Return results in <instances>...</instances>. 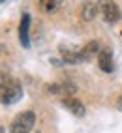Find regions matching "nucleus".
I'll return each mask as SVG.
<instances>
[{
	"mask_svg": "<svg viewBox=\"0 0 122 133\" xmlns=\"http://www.w3.org/2000/svg\"><path fill=\"white\" fill-rule=\"evenodd\" d=\"M23 97V88L15 79L2 75L0 77V101L4 105H11Z\"/></svg>",
	"mask_w": 122,
	"mask_h": 133,
	"instance_id": "obj_1",
	"label": "nucleus"
},
{
	"mask_svg": "<svg viewBox=\"0 0 122 133\" xmlns=\"http://www.w3.org/2000/svg\"><path fill=\"white\" fill-rule=\"evenodd\" d=\"M34 124H36V114L32 111H24V112H19L13 118L10 131L11 133H30Z\"/></svg>",
	"mask_w": 122,
	"mask_h": 133,
	"instance_id": "obj_2",
	"label": "nucleus"
},
{
	"mask_svg": "<svg viewBox=\"0 0 122 133\" xmlns=\"http://www.w3.org/2000/svg\"><path fill=\"white\" fill-rule=\"evenodd\" d=\"M101 13H103V19H105L107 23H117V21H120V17H122L120 8L115 2H105L101 6Z\"/></svg>",
	"mask_w": 122,
	"mask_h": 133,
	"instance_id": "obj_3",
	"label": "nucleus"
},
{
	"mask_svg": "<svg viewBox=\"0 0 122 133\" xmlns=\"http://www.w3.org/2000/svg\"><path fill=\"white\" fill-rule=\"evenodd\" d=\"M28 28H30V15L24 13L21 24H19V39L23 47H30V38H28Z\"/></svg>",
	"mask_w": 122,
	"mask_h": 133,
	"instance_id": "obj_4",
	"label": "nucleus"
},
{
	"mask_svg": "<svg viewBox=\"0 0 122 133\" xmlns=\"http://www.w3.org/2000/svg\"><path fill=\"white\" fill-rule=\"evenodd\" d=\"M98 64H100V69H103L105 73H111L113 71V56H111V51H107V49L100 51Z\"/></svg>",
	"mask_w": 122,
	"mask_h": 133,
	"instance_id": "obj_5",
	"label": "nucleus"
},
{
	"mask_svg": "<svg viewBox=\"0 0 122 133\" xmlns=\"http://www.w3.org/2000/svg\"><path fill=\"white\" fill-rule=\"evenodd\" d=\"M64 107L69 109L75 116H83V114H85V105L81 101L73 99V97H66V99H64Z\"/></svg>",
	"mask_w": 122,
	"mask_h": 133,
	"instance_id": "obj_6",
	"label": "nucleus"
},
{
	"mask_svg": "<svg viewBox=\"0 0 122 133\" xmlns=\"http://www.w3.org/2000/svg\"><path fill=\"white\" fill-rule=\"evenodd\" d=\"M96 52H98V43L96 41H90L88 45H86L83 51H81V56H83V60H88V58H92Z\"/></svg>",
	"mask_w": 122,
	"mask_h": 133,
	"instance_id": "obj_7",
	"label": "nucleus"
},
{
	"mask_svg": "<svg viewBox=\"0 0 122 133\" xmlns=\"http://www.w3.org/2000/svg\"><path fill=\"white\" fill-rule=\"evenodd\" d=\"M96 13H98V4H85V8H83V19L90 21V19H94Z\"/></svg>",
	"mask_w": 122,
	"mask_h": 133,
	"instance_id": "obj_8",
	"label": "nucleus"
},
{
	"mask_svg": "<svg viewBox=\"0 0 122 133\" xmlns=\"http://www.w3.org/2000/svg\"><path fill=\"white\" fill-rule=\"evenodd\" d=\"M117 107H118V109H120V111H122V96H120V97H118V101H117Z\"/></svg>",
	"mask_w": 122,
	"mask_h": 133,
	"instance_id": "obj_9",
	"label": "nucleus"
},
{
	"mask_svg": "<svg viewBox=\"0 0 122 133\" xmlns=\"http://www.w3.org/2000/svg\"><path fill=\"white\" fill-rule=\"evenodd\" d=\"M0 133H2V131H0Z\"/></svg>",
	"mask_w": 122,
	"mask_h": 133,
	"instance_id": "obj_10",
	"label": "nucleus"
}]
</instances>
